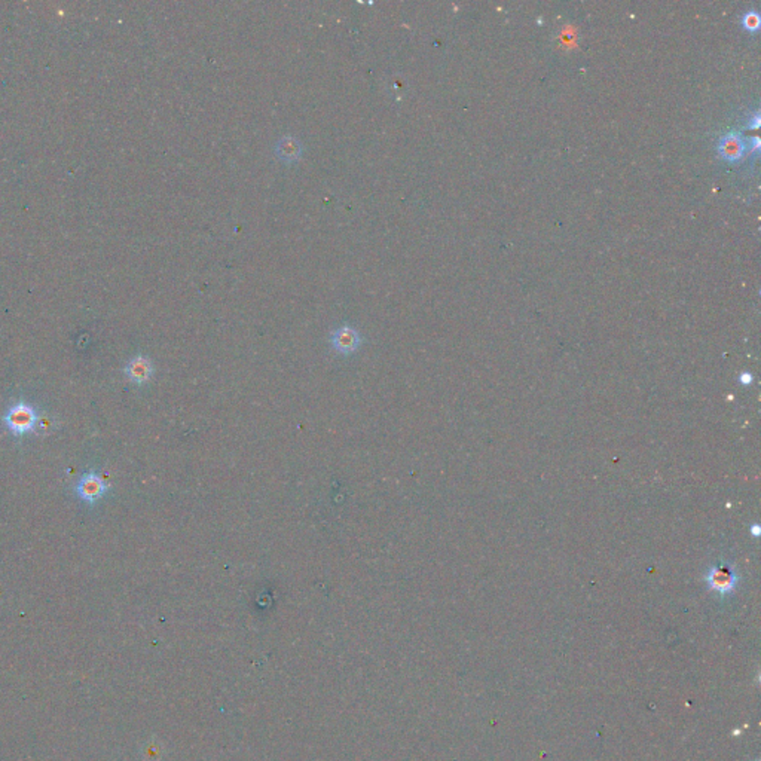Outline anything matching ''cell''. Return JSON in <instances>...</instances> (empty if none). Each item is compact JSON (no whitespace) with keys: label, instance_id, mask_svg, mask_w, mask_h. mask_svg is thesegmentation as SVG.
Listing matches in <instances>:
<instances>
[{"label":"cell","instance_id":"8992f818","mask_svg":"<svg viewBox=\"0 0 761 761\" xmlns=\"http://www.w3.org/2000/svg\"><path fill=\"white\" fill-rule=\"evenodd\" d=\"M275 154L281 159L283 163H296L302 156V145L301 141L293 136H284L281 137L275 145Z\"/></svg>","mask_w":761,"mask_h":761},{"label":"cell","instance_id":"30bf717a","mask_svg":"<svg viewBox=\"0 0 761 761\" xmlns=\"http://www.w3.org/2000/svg\"><path fill=\"white\" fill-rule=\"evenodd\" d=\"M758 530H760V528H758V525H756V526L753 528V530H751V532H753L754 535H758V534H760V531H758Z\"/></svg>","mask_w":761,"mask_h":761},{"label":"cell","instance_id":"7a4b0ae2","mask_svg":"<svg viewBox=\"0 0 761 761\" xmlns=\"http://www.w3.org/2000/svg\"><path fill=\"white\" fill-rule=\"evenodd\" d=\"M705 580L711 587V590H715V592H718L720 595L726 596V595H730L731 592H735L739 577H738V572L730 565L723 563V565L711 567Z\"/></svg>","mask_w":761,"mask_h":761},{"label":"cell","instance_id":"6da1fadb","mask_svg":"<svg viewBox=\"0 0 761 761\" xmlns=\"http://www.w3.org/2000/svg\"><path fill=\"white\" fill-rule=\"evenodd\" d=\"M3 421L9 432L20 436L32 432L36 423H38V417H36L32 406L25 405V403H18V405L9 409Z\"/></svg>","mask_w":761,"mask_h":761},{"label":"cell","instance_id":"52a82bcc","mask_svg":"<svg viewBox=\"0 0 761 761\" xmlns=\"http://www.w3.org/2000/svg\"><path fill=\"white\" fill-rule=\"evenodd\" d=\"M720 154L724 159L727 161H736L740 159L745 152V143L736 134H727L726 137H723L720 141Z\"/></svg>","mask_w":761,"mask_h":761},{"label":"cell","instance_id":"9c48e42d","mask_svg":"<svg viewBox=\"0 0 761 761\" xmlns=\"http://www.w3.org/2000/svg\"><path fill=\"white\" fill-rule=\"evenodd\" d=\"M740 381H742V384L748 385V384L753 382V377H751V373H744V375H742V377H740Z\"/></svg>","mask_w":761,"mask_h":761},{"label":"cell","instance_id":"ba28073f","mask_svg":"<svg viewBox=\"0 0 761 761\" xmlns=\"http://www.w3.org/2000/svg\"><path fill=\"white\" fill-rule=\"evenodd\" d=\"M742 25H744L748 32H756V30H758V27H760V16H758V14L754 12V11L747 12V14L744 15V18H742Z\"/></svg>","mask_w":761,"mask_h":761},{"label":"cell","instance_id":"5b68a950","mask_svg":"<svg viewBox=\"0 0 761 761\" xmlns=\"http://www.w3.org/2000/svg\"><path fill=\"white\" fill-rule=\"evenodd\" d=\"M154 366L145 355H136L125 366V375L134 384H145L152 378Z\"/></svg>","mask_w":761,"mask_h":761},{"label":"cell","instance_id":"277c9868","mask_svg":"<svg viewBox=\"0 0 761 761\" xmlns=\"http://www.w3.org/2000/svg\"><path fill=\"white\" fill-rule=\"evenodd\" d=\"M106 491H107L106 483L98 478L95 473H86L76 487L78 495L82 500L88 501V503H94L95 500L102 498Z\"/></svg>","mask_w":761,"mask_h":761},{"label":"cell","instance_id":"3957f363","mask_svg":"<svg viewBox=\"0 0 761 761\" xmlns=\"http://www.w3.org/2000/svg\"><path fill=\"white\" fill-rule=\"evenodd\" d=\"M330 342H332V347L338 353L351 354L360 347L362 338L355 329L350 326H342L336 329L335 332H332V335H330Z\"/></svg>","mask_w":761,"mask_h":761}]
</instances>
